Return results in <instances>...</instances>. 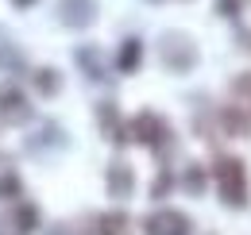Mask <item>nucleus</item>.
<instances>
[{"label":"nucleus","instance_id":"nucleus-1","mask_svg":"<svg viewBox=\"0 0 251 235\" xmlns=\"http://www.w3.org/2000/svg\"><path fill=\"white\" fill-rule=\"evenodd\" d=\"M217 185H220L224 205L244 208V201H248V177H244V162L240 158H220L217 162Z\"/></svg>","mask_w":251,"mask_h":235},{"label":"nucleus","instance_id":"nucleus-2","mask_svg":"<svg viewBox=\"0 0 251 235\" xmlns=\"http://www.w3.org/2000/svg\"><path fill=\"white\" fill-rule=\"evenodd\" d=\"M162 62L174 73H186V70H193V62H197V47L189 43L186 35H166L162 39Z\"/></svg>","mask_w":251,"mask_h":235},{"label":"nucleus","instance_id":"nucleus-3","mask_svg":"<svg viewBox=\"0 0 251 235\" xmlns=\"http://www.w3.org/2000/svg\"><path fill=\"white\" fill-rule=\"evenodd\" d=\"M143 235H189V220L182 212H174V208H162L155 216H147Z\"/></svg>","mask_w":251,"mask_h":235},{"label":"nucleus","instance_id":"nucleus-4","mask_svg":"<svg viewBox=\"0 0 251 235\" xmlns=\"http://www.w3.org/2000/svg\"><path fill=\"white\" fill-rule=\"evenodd\" d=\"M58 8H62V24H70V27H85V24H93L97 0H62Z\"/></svg>","mask_w":251,"mask_h":235},{"label":"nucleus","instance_id":"nucleus-5","mask_svg":"<svg viewBox=\"0 0 251 235\" xmlns=\"http://www.w3.org/2000/svg\"><path fill=\"white\" fill-rule=\"evenodd\" d=\"M131 185H135L131 170L124 162H112V170H108V193L112 197H131Z\"/></svg>","mask_w":251,"mask_h":235},{"label":"nucleus","instance_id":"nucleus-6","mask_svg":"<svg viewBox=\"0 0 251 235\" xmlns=\"http://www.w3.org/2000/svg\"><path fill=\"white\" fill-rule=\"evenodd\" d=\"M139 58H143V43H139V39H124V47H120V58H116L120 73H131V70L139 66Z\"/></svg>","mask_w":251,"mask_h":235},{"label":"nucleus","instance_id":"nucleus-7","mask_svg":"<svg viewBox=\"0 0 251 235\" xmlns=\"http://www.w3.org/2000/svg\"><path fill=\"white\" fill-rule=\"evenodd\" d=\"M135 131H139V143H158V135H166V123L158 116H139Z\"/></svg>","mask_w":251,"mask_h":235},{"label":"nucleus","instance_id":"nucleus-8","mask_svg":"<svg viewBox=\"0 0 251 235\" xmlns=\"http://www.w3.org/2000/svg\"><path fill=\"white\" fill-rule=\"evenodd\" d=\"M0 104H4V112H12V116H24V112H27V108H24V96L12 93V89L0 93Z\"/></svg>","mask_w":251,"mask_h":235},{"label":"nucleus","instance_id":"nucleus-9","mask_svg":"<svg viewBox=\"0 0 251 235\" xmlns=\"http://www.w3.org/2000/svg\"><path fill=\"white\" fill-rule=\"evenodd\" d=\"M35 81H39L43 93H58V73H54V70H39V77H35Z\"/></svg>","mask_w":251,"mask_h":235},{"label":"nucleus","instance_id":"nucleus-10","mask_svg":"<svg viewBox=\"0 0 251 235\" xmlns=\"http://www.w3.org/2000/svg\"><path fill=\"white\" fill-rule=\"evenodd\" d=\"M217 8H220V16H236L240 12V0H217Z\"/></svg>","mask_w":251,"mask_h":235}]
</instances>
